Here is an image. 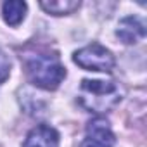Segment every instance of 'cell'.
I'll list each match as a JSON object with an SVG mask.
<instances>
[{"label":"cell","instance_id":"6da1fadb","mask_svg":"<svg viewBox=\"0 0 147 147\" xmlns=\"http://www.w3.org/2000/svg\"><path fill=\"white\" fill-rule=\"evenodd\" d=\"M24 71L30 83L42 90H57L66 78V67L54 52H28L24 57Z\"/></svg>","mask_w":147,"mask_h":147},{"label":"cell","instance_id":"7a4b0ae2","mask_svg":"<svg viewBox=\"0 0 147 147\" xmlns=\"http://www.w3.org/2000/svg\"><path fill=\"white\" fill-rule=\"evenodd\" d=\"M123 99V90L116 82L106 80H82L78 90V102L83 109L95 114H104L118 106Z\"/></svg>","mask_w":147,"mask_h":147},{"label":"cell","instance_id":"3957f363","mask_svg":"<svg viewBox=\"0 0 147 147\" xmlns=\"http://www.w3.org/2000/svg\"><path fill=\"white\" fill-rule=\"evenodd\" d=\"M73 61L82 69L97 71V73H111L116 66V59L113 52L97 42L78 49L73 54Z\"/></svg>","mask_w":147,"mask_h":147},{"label":"cell","instance_id":"277c9868","mask_svg":"<svg viewBox=\"0 0 147 147\" xmlns=\"http://www.w3.org/2000/svg\"><path fill=\"white\" fill-rule=\"evenodd\" d=\"M116 137L111 130L109 121L104 116H95L87 123L85 137L80 147H114Z\"/></svg>","mask_w":147,"mask_h":147},{"label":"cell","instance_id":"5b68a950","mask_svg":"<svg viewBox=\"0 0 147 147\" xmlns=\"http://www.w3.org/2000/svg\"><path fill=\"white\" fill-rule=\"evenodd\" d=\"M116 36L125 45H135L145 36V26L137 16H126L118 23Z\"/></svg>","mask_w":147,"mask_h":147},{"label":"cell","instance_id":"8992f818","mask_svg":"<svg viewBox=\"0 0 147 147\" xmlns=\"http://www.w3.org/2000/svg\"><path fill=\"white\" fill-rule=\"evenodd\" d=\"M23 147H59V133L50 125H36L26 135Z\"/></svg>","mask_w":147,"mask_h":147},{"label":"cell","instance_id":"52a82bcc","mask_svg":"<svg viewBox=\"0 0 147 147\" xmlns=\"http://www.w3.org/2000/svg\"><path fill=\"white\" fill-rule=\"evenodd\" d=\"M28 12V5L23 0H9L2 5V18L9 26H19Z\"/></svg>","mask_w":147,"mask_h":147},{"label":"cell","instance_id":"ba28073f","mask_svg":"<svg viewBox=\"0 0 147 147\" xmlns=\"http://www.w3.org/2000/svg\"><path fill=\"white\" fill-rule=\"evenodd\" d=\"M82 5L80 0H42L40 7L52 16H67L78 11Z\"/></svg>","mask_w":147,"mask_h":147},{"label":"cell","instance_id":"9c48e42d","mask_svg":"<svg viewBox=\"0 0 147 147\" xmlns=\"http://www.w3.org/2000/svg\"><path fill=\"white\" fill-rule=\"evenodd\" d=\"M9 76H11V59L2 49H0V85Z\"/></svg>","mask_w":147,"mask_h":147}]
</instances>
